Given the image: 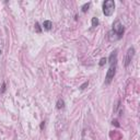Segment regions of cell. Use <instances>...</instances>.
<instances>
[{"label":"cell","mask_w":140,"mask_h":140,"mask_svg":"<svg viewBox=\"0 0 140 140\" xmlns=\"http://www.w3.org/2000/svg\"><path fill=\"white\" fill-rule=\"evenodd\" d=\"M124 32H125V28L122 26V24L120 23V21L119 20H115L113 23V28L108 33V39L111 42L118 41V39H120L122 37Z\"/></svg>","instance_id":"1"},{"label":"cell","mask_w":140,"mask_h":140,"mask_svg":"<svg viewBox=\"0 0 140 140\" xmlns=\"http://www.w3.org/2000/svg\"><path fill=\"white\" fill-rule=\"evenodd\" d=\"M115 10V2L114 0H106L103 2V13L106 17H111Z\"/></svg>","instance_id":"2"},{"label":"cell","mask_w":140,"mask_h":140,"mask_svg":"<svg viewBox=\"0 0 140 140\" xmlns=\"http://www.w3.org/2000/svg\"><path fill=\"white\" fill-rule=\"evenodd\" d=\"M6 89H7V88H6V82H2L1 91H0V92H1V93H4V92H6Z\"/></svg>","instance_id":"13"},{"label":"cell","mask_w":140,"mask_h":140,"mask_svg":"<svg viewBox=\"0 0 140 140\" xmlns=\"http://www.w3.org/2000/svg\"><path fill=\"white\" fill-rule=\"evenodd\" d=\"M91 22H92V27H96V26L98 25V23H100L97 18H92Z\"/></svg>","instance_id":"9"},{"label":"cell","mask_w":140,"mask_h":140,"mask_svg":"<svg viewBox=\"0 0 140 140\" xmlns=\"http://www.w3.org/2000/svg\"><path fill=\"white\" fill-rule=\"evenodd\" d=\"M113 122V125H115L116 127H119V126H120V125L118 124V120H117V119H114V120H113V122Z\"/></svg>","instance_id":"14"},{"label":"cell","mask_w":140,"mask_h":140,"mask_svg":"<svg viewBox=\"0 0 140 140\" xmlns=\"http://www.w3.org/2000/svg\"><path fill=\"white\" fill-rule=\"evenodd\" d=\"M52 27V21H49V20H46V21L43 22V28L46 31H50Z\"/></svg>","instance_id":"6"},{"label":"cell","mask_w":140,"mask_h":140,"mask_svg":"<svg viewBox=\"0 0 140 140\" xmlns=\"http://www.w3.org/2000/svg\"><path fill=\"white\" fill-rule=\"evenodd\" d=\"M107 60L109 61V63H116V61H117V50H114L113 52L111 54V56H109V58L107 59Z\"/></svg>","instance_id":"5"},{"label":"cell","mask_w":140,"mask_h":140,"mask_svg":"<svg viewBox=\"0 0 140 140\" xmlns=\"http://www.w3.org/2000/svg\"><path fill=\"white\" fill-rule=\"evenodd\" d=\"M56 108H57V109H62V108H65V101H63L62 98H59V100L57 101V103H56Z\"/></svg>","instance_id":"7"},{"label":"cell","mask_w":140,"mask_h":140,"mask_svg":"<svg viewBox=\"0 0 140 140\" xmlns=\"http://www.w3.org/2000/svg\"><path fill=\"white\" fill-rule=\"evenodd\" d=\"M90 6H91V2H87V3H84L82 7H81V11H82L83 13H85L88 10H89Z\"/></svg>","instance_id":"8"},{"label":"cell","mask_w":140,"mask_h":140,"mask_svg":"<svg viewBox=\"0 0 140 140\" xmlns=\"http://www.w3.org/2000/svg\"><path fill=\"white\" fill-rule=\"evenodd\" d=\"M39 128H41L42 130L45 128V122H41V126H39Z\"/></svg>","instance_id":"15"},{"label":"cell","mask_w":140,"mask_h":140,"mask_svg":"<svg viewBox=\"0 0 140 140\" xmlns=\"http://www.w3.org/2000/svg\"><path fill=\"white\" fill-rule=\"evenodd\" d=\"M35 28H36V32L37 33H41L42 32V28H41V26H39V24L37 23V22L35 23Z\"/></svg>","instance_id":"12"},{"label":"cell","mask_w":140,"mask_h":140,"mask_svg":"<svg viewBox=\"0 0 140 140\" xmlns=\"http://www.w3.org/2000/svg\"><path fill=\"white\" fill-rule=\"evenodd\" d=\"M88 85H89V81H85V82L83 83L82 85H80V90H84L85 88L88 87Z\"/></svg>","instance_id":"11"},{"label":"cell","mask_w":140,"mask_h":140,"mask_svg":"<svg viewBox=\"0 0 140 140\" xmlns=\"http://www.w3.org/2000/svg\"><path fill=\"white\" fill-rule=\"evenodd\" d=\"M116 73V63H112L109 66L108 70L106 72V77H105V84H109L112 82V80L114 79Z\"/></svg>","instance_id":"3"},{"label":"cell","mask_w":140,"mask_h":140,"mask_svg":"<svg viewBox=\"0 0 140 140\" xmlns=\"http://www.w3.org/2000/svg\"><path fill=\"white\" fill-rule=\"evenodd\" d=\"M0 55H1V49H0Z\"/></svg>","instance_id":"16"},{"label":"cell","mask_w":140,"mask_h":140,"mask_svg":"<svg viewBox=\"0 0 140 140\" xmlns=\"http://www.w3.org/2000/svg\"><path fill=\"white\" fill-rule=\"evenodd\" d=\"M106 62H107V58L103 57V58H101V60H100V62H98V65H100V67H103V66H104Z\"/></svg>","instance_id":"10"},{"label":"cell","mask_w":140,"mask_h":140,"mask_svg":"<svg viewBox=\"0 0 140 140\" xmlns=\"http://www.w3.org/2000/svg\"><path fill=\"white\" fill-rule=\"evenodd\" d=\"M133 56H135V48L129 47L128 50H127V52H126V57H125V60H124L125 61V62H124L125 67H128L129 63H130L131 60H132Z\"/></svg>","instance_id":"4"}]
</instances>
